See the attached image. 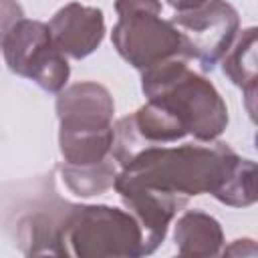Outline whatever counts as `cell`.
I'll list each match as a JSON object with an SVG mask.
<instances>
[{
	"mask_svg": "<svg viewBox=\"0 0 258 258\" xmlns=\"http://www.w3.org/2000/svg\"><path fill=\"white\" fill-rule=\"evenodd\" d=\"M115 10L119 20L111 40L133 69L145 71L169 58L189 60L187 38L171 20L161 18L159 0H115Z\"/></svg>",
	"mask_w": 258,
	"mask_h": 258,
	"instance_id": "5b68a950",
	"label": "cell"
},
{
	"mask_svg": "<svg viewBox=\"0 0 258 258\" xmlns=\"http://www.w3.org/2000/svg\"><path fill=\"white\" fill-rule=\"evenodd\" d=\"M24 18V10L18 0H0V48L10 30Z\"/></svg>",
	"mask_w": 258,
	"mask_h": 258,
	"instance_id": "5bb4252c",
	"label": "cell"
},
{
	"mask_svg": "<svg viewBox=\"0 0 258 258\" xmlns=\"http://www.w3.org/2000/svg\"><path fill=\"white\" fill-rule=\"evenodd\" d=\"M60 256L139 258L143 256L141 228L127 210L67 202L60 222Z\"/></svg>",
	"mask_w": 258,
	"mask_h": 258,
	"instance_id": "277c9868",
	"label": "cell"
},
{
	"mask_svg": "<svg viewBox=\"0 0 258 258\" xmlns=\"http://www.w3.org/2000/svg\"><path fill=\"white\" fill-rule=\"evenodd\" d=\"M125 210L137 220L143 236V256L153 254L167 236V228L181 208L187 206V200L131 183H115Z\"/></svg>",
	"mask_w": 258,
	"mask_h": 258,
	"instance_id": "ba28073f",
	"label": "cell"
},
{
	"mask_svg": "<svg viewBox=\"0 0 258 258\" xmlns=\"http://www.w3.org/2000/svg\"><path fill=\"white\" fill-rule=\"evenodd\" d=\"M58 147L64 163L91 165L107 159L113 147L115 101L107 87L81 81L56 93Z\"/></svg>",
	"mask_w": 258,
	"mask_h": 258,
	"instance_id": "3957f363",
	"label": "cell"
},
{
	"mask_svg": "<svg viewBox=\"0 0 258 258\" xmlns=\"http://www.w3.org/2000/svg\"><path fill=\"white\" fill-rule=\"evenodd\" d=\"M224 75L242 89L246 95V107L250 117L254 119V103H256V28L248 26L238 30L234 42L222 56Z\"/></svg>",
	"mask_w": 258,
	"mask_h": 258,
	"instance_id": "8fae6325",
	"label": "cell"
},
{
	"mask_svg": "<svg viewBox=\"0 0 258 258\" xmlns=\"http://www.w3.org/2000/svg\"><path fill=\"white\" fill-rule=\"evenodd\" d=\"M58 169L64 185L79 198H93L105 194L115 185L119 173V165L111 155L91 165H71L62 161Z\"/></svg>",
	"mask_w": 258,
	"mask_h": 258,
	"instance_id": "4fadbf2b",
	"label": "cell"
},
{
	"mask_svg": "<svg viewBox=\"0 0 258 258\" xmlns=\"http://www.w3.org/2000/svg\"><path fill=\"white\" fill-rule=\"evenodd\" d=\"M141 91L173 113L196 141H216L228 127V107L218 89L187 58H169L141 71Z\"/></svg>",
	"mask_w": 258,
	"mask_h": 258,
	"instance_id": "7a4b0ae2",
	"label": "cell"
},
{
	"mask_svg": "<svg viewBox=\"0 0 258 258\" xmlns=\"http://www.w3.org/2000/svg\"><path fill=\"white\" fill-rule=\"evenodd\" d=\"M48 30L64 56L81 60L101 46L105 38V16L97 6L69 2L54 12Z\"/></svg>",
	"mask_w": 258,
	"mask_h": 258,
	"instance_id": "9c48e42d",
	"label": "cell"
},
{
	"mask_svg": "<svg viewBox=\"0 0 258 258\" xmlns=\"http://www.w3.org/2000/svg\"><path fill=\"white\" fill-rule=\"evenodd\" d=\"M173 242L179 256H218L226 244L220 222L202 210H187L177 218Z\"/></svg>",
	"mask_w": 258,
	"mask_h": 258,
	"instance_id": "30bf717a",
	"label": "cell"
},
{
	"mask_svg": "<svg viewBox=\"0 0 258 258\" xmlns=\"http://www.w3.org/2000/svg\"><path fill=\"white\" fill-rule=\"evenodd\" d=\"M115 183L153 187L183 200L210 194L232 208L256 202V163L228 143L149 145L117 173Z\"/></svg>",
	"mask_w": 258,
	"mask_h": 258,
	"instance_id": "6da1fadb",
	"label": "cell"
},
{
	"mask_svg": "<svg viewBox=\"0 0 258 258\" xmlns=\"http://www.w3.org/2000/svg\"><path fill=\"white\" fill-rule=\"evenodd\" d=\"M175 12H187V10H194L198 6H202L206 0H165Z\"/></svg>",
	"mask_w": 258,
	"mask_h": 258,
	"instance_id": "2e32d148",
	"label": "cell"
},
{
	"mask_svg": "<svg viewBox=\"0 0 258 258\" xmlns=\"http://www.w3.org/2000/svg\"><path fill=\"white\" fill-rule=\"evenodd\" d=\"M133 129L137 131V135L141 137V141L149 147V145H169V143H177L183 137H187L185 127L181 125V121L169 113L165 107L147 101L145 105H141L135 113L129 115Z\"/></svg>",
	"mask_w": 258,
	"mask_h": 258,
	"instance_id": "7c38bea8",
	"label": "cell"
},
{
	"mask_svg": "<svg viewBox=\"0 0 258 258\" xmlns=\"http://www.w3.org/2000/svg\"><path fill=\"white\" fill-rule=\"evenodd\" d=\"M171 22L183 32L189 44V58H196L204 71H212L240 30L238 10L226 0H206L202 6L175 12Z\"/></svg>",
	"mask_w": 258,
	"mask_h": 258,
	"instance_id": "52a82bcc",
	"label": "cell"
},
{
	"mask_svg": "<svg viewBox=\"0 0 258 258\" xmlns=\"http://www.w3.org/2000/svg\"><path fill=\"white\" fill-rule=\"evenodd\" d=\"M220 254H224V256H256L258 248H256L254 240L244 238V240H234L230 246H224Z\"/></svg>",
	"mask_w": 258,
	"mask_h": 258,
	"instance_id": "9a60e30c",
	"label": "cell"
},
{
	"mask_svg": "<svg viewBox=\"0 0 258 258\" xmlns=\"http://www.w3.org/2000/svg\"><path fill=\"white\" fill-rule=\"evenodd\" d=\"M2 52L14 75L30 79L46 93H58L69 83V60L56 48L46 22L22 18L6 36Z\"/></svg>",
	"mask_w": 258,
	"mask_h": 258,
	"instance_id": "8992f818",
	"label": "cell"
}]
</instances>
